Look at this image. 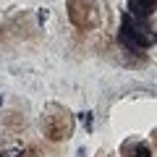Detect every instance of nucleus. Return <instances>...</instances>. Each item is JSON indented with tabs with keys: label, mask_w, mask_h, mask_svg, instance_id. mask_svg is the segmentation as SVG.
Segmentation results:
<instances>
[{
	"label": "nucleus",
	"mask_w": 157,
	"mask_h": 157,
	"mask_svg": "<svg viewBox=\"0 0 157 157\" xmlns=\"http://www.w3.org/2000/svg\"><path fill=\"white\" fill-rule=\"evenodd\" d=\"M152 6H155V0H131V8H134V13H139V16H147V13L152 11Z\"/></svg>",
	"instance_id": "1"
}]
</instances>
